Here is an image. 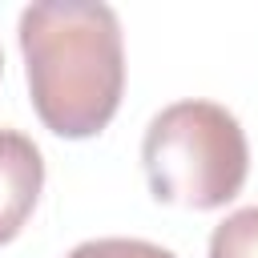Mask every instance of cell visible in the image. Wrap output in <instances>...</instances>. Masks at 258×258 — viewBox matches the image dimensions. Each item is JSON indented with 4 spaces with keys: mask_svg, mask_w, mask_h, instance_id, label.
<instances>
[{
    "mask_svg": "<svg viewBox=\"0 0 258 258\" xmlns=\"http://www.w3.org/2000/svg\"><path fill=\"white\" fill-rule=\"evenodd\" d=\"M20 52L32 109L56 137L101 133L125 89L121 24L109 4L44 0L20 12Z\"/></svg>",
    "mask_w": 258,
    "mask_h": 258,
    "instance_id": "obj_1",
    "label": "cell"
},
{
    "mask_svg": "<svg viewBox=\"0 0 258 258\" xmlns=\"http://www.w3.org/2000/svg\"><path fill=\"white\" fill-rule=\"evenodd\" d=\"M149 194L185 210H218L238 198L250 149L238 117L214 101L165 105L141 141Z\"/></svg>",
    "mask_w": 258,
    "mask_h": 258,
    "instance_id": "obj_2",
    "label": "cell"
},
{
    "mask_svg": "<svg viewBox=\"0 0 258 258\" xmlns=\"http://www.w3.org/2000/svg\"><path fill=\"white\" fill-rule=\"evenodd\" d=\"M44 185V157L20 129H0V246L20 234Z\"/></svg>",
    "mask_w": 258,
    "mask_h": 258,
    "instance_id": "obj_3",
    "label": "cell"
},
{
    "mask_svg": "<svg viewBox=\"0 0 258 258\" xmlns=\"http://www.w3.org/2000/svg\"><path fill=\"white\" fill-rule=\"evenodd\" d=\"M210 258H258V206L234 210L210 234Z\"/></svg>",
    "mask_w": 258,
    "mask_h": 258,
    "instance_id": "obj_4",
    "label": "cell"
},
{
    "mask_svg": "<svg viewBox=\"0 0 258 258\" xmlns=\"http://www.w3.org/2000/svg\"><path fill=\"white\" fill-rule=\"evenodd\" d=\"M64 258H177V254L145 238H93L73 246Z\"/></svg>",
    "mask_w": 258,
    "mask_h": 258,
    "instance_id": "obj_5",
    "label": "cell"
},
{
    "mask_svg": "<svg viewBox=\"0 0 258 258\" xmlns=\"http://www.w3.org/2000/svg\"><path fill=\"white\" fill-rule=\"evenodd\" d=\"M0 69H4V56H0Z\"/></svg>",
    "mask_w": 258,
    "mask_h": 258,
    "instance_id": "obj_6",
    "label": "cell"
}]
</instances>
